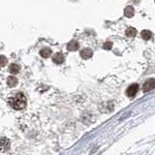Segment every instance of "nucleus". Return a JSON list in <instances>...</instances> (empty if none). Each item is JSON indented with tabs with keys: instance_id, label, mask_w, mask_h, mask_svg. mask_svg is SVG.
<instances>
[{
	"instance_id": "f257e3e1",
	"label": "nucleus",
	"mask_w": 155,
	"mask_h": 155,
	"mask_svg": "<svg viewBox=\"0 0 155 155\" xmlns=\"http://www.w3.org/2000/svg\"><path fill=\"white\" fill-rule=\"evenodd\" d=\"M8 104L10 107H12L13 109L17 110H23L27 104L26 97L24 96L22 92H18L15 97H11V98L8 100Z\"/></svg>"
},
{
	"instance_id": "f03ea898",
	"label": "nucleus",
	"mask_w": 155,
	"mask_h": 155,
	"mask_svg": "<svg viewBox=\"0 0 155 155\" xmlns=\"http://www.w3.org/2000/svg\"><path fill=\"white\" fill-rule=\"evenodd\" d=\"M138 91H139V84H133L130 86H128V88L126 89V94H127V96L130 97V98H132V97H134L138 93Z\"/></svg>"
},
{
	"instance_id": "7ed1b4c3",
	"label": "nucleus",
	"mask_w": 155,
	"mask_h": 155,
	"mask_svg": "<svg viewBox=\"0 0 155 155\" xmlns=\"http://www.w3.org/2000/svg\"><path fill=\"white\" fill-rule=\"evenodd\" d=\"M155 88V80L154 79H149L144 82L143 85V92H149Z\"/></svg>"
},
{
	"instance_id": "20e7f679",
	"label": "nucleus",
	"mask_w": 155,
	"mask_h": 155,
	"mask_svg": "<svg viewBox=\"0 0 155 155\" xmlns=\"http://www.w3.org/2000/svg\"><path fill=\"white\" fill-rule=\"evenodd\" d=\"M80 54H81V58H84V59H89V58H91L92 55H93V51H92L91 48H85L82 51H81Z\"/></svg>"
},
{
	"instance_id": "39448f33",
	"label": "nucleus",
	"mask_w": 155,
	"mask_h": 155,
	"mask_svg": "<svg viewBox=\"0 0 155 155\" xmlns=\"http://www.w3.org/2000/svg\"><path fill=\"white\" fill-rule=\"evenodd\" d=\"M52 61L54 62L55 64H62V63L64 62V56H63L62 53L57 52L52 56Z\"/></svg>"
},
{
	"instance_id": "423d86ee",
	"label": "nucleus",
	"mask_w": 155,
	"mask_h": 155,
	"mask_svg": "<svg viewBox=\"0 0 155 155\" xmlns=\"http://www.w3.org/2000/svg\"><path fill=\"white\" fill-rule=\"evenodd\" d=\"M79 48H80L79 43H78L77 41H74V40L71 41V42L67 45L68 51H77Z\"/></svg>"
},
{
	"instance_id": "0eeeda50",
	"label": "nucleus",
	"mask_w": 155,
	"mask_h": 155,
	"mask_svg": "<svg viewBox=\"0 0 155 155\" xmlns=\"http://www.w3.org/2000/svg\"><path fill=\"white\" fill-rule=\"evenodd\" d=\"M40 55L42 56V57H44V58H48V57H50L51 56V54L52 53V51H51V50L50 48H42V50L40 51Z\"/></svg>"
},
{
	"instance_id": "6e6552de",
	"label": "nucleus",
	"mask_w": 155,
	"mask_h": 155,
	"mask_svg": "<svg viewBox=\"0 0 155 155\" xmlns=\"http://www.w3.org/2000/svg\"><path fill=\"white\" fill-rule=\"evenodd\" d=\"M19 69H21V66L18 64H16V63H13V64H11L9 67V72L11 73V74L16 75L19 72Z\"/></svg>"
},
{
	"instance_id": "1a4fd4ad",
	"label": "nucleus",
	"mask_w": 155,
	"mask_h": 155,
	"mask_svg": "<svg viewBox=\"0 0 155 155\" xmlns=\"http://www.w3.org/2000/svg\"><path fill=\"white\" fill-rule=\"evenodd\" d=\"M134 14H135V10L132 6H127L125 8L124 10V15H125V17H127V18H132L134 16Z\"/></svg>"
},
{
	"instance_id": "9d476101",
	"label": "nucleus",
	"mask_w": 155,
	"mask_h": 155,
	"mask_svg": "<svg viewBox=\"0 0 155 155\" xmlns=\"http://www.w3.org/2000/svg\"><path fill=\"white\" fill-rule=\"evenodd\" d=\"M7 84L10 87H14L18 84V79L16 77H9L7 79Z\"/></svg>"
},
{
	"instance_id": "9b49d317",
	"label": "nucleus",
	"mask_w": 155,
	"mask_h": 155,
	"mask_svg": "<svg viewBox=\"0 0 155 155\" xmlns=\"http://www.w3.org/2000/svg\"><path fill=\"white\" fill-rule=\"evenodd\" d=\"M140 36H142L143 40H149L152 36V33L150 30H143L142 33H140Z\"/></svg>"
},
{
	"instance_id": "f8f14e48",
	"label": "nucleus",
	"mask_w": 155,
	"mask_h": 155,
	"mask_svg": "<svg viewBox=\"0 0 155 155\" xmlns=\"http://www.w3.org/2000/svg\"><path fill=\"white\" fill-rule=\"evenodd\" d=\"M137 35V30L134 27H129L127 30H126V36L128 37H135Z\"/></svg>"
},
{
	"instance_id": "ddd939ff",
	"label": "nucleus",
	"mask_w": 155,
	"mask_h": 155,
	"mask_svg": "<svg viewBox=\"0 0 155 155\" xmlns=\"http://www.w3.org/2000/svg\"><path fill=\"white\" fill-rule=\"evenodd\" d=\"M9 144H10L9 140H7L6 138H2L1 139V151H3L5 148H8Z\"/></svg>"
},
{
	"instance_id": "4468645a",
	"label": "nucleus",
	"mask_w": 155,
	"mask_h": 155,
	"mask_svg": "<svg viewBox=\"0 0 155 155\" xmlns=\"http://www.w3.org/2000/svg\"><path fill=\"white\" fill-rule=\"evenodd\" d=\"M113 46H114V44H113V42H106L104 45H103V48H105V50H111V48H113Z\"/></svg>"
},
{
	"instance_id": "2eb2a0df",
	"label": "nucleus",
	"mask_w": 155,
	"mask_h": 155,
	"mask_svg": "<svg viewBox=\"0 0 155 155\" xmlns=\"http://www.w3.org/2000/svg\"><path fill=\"white\" fill-rule=\"evenodd\" d=\"M6 61H7L6 57H5L4 55H1V67L5 66V63H6Z\"/></svg>"
}]
</instances>
